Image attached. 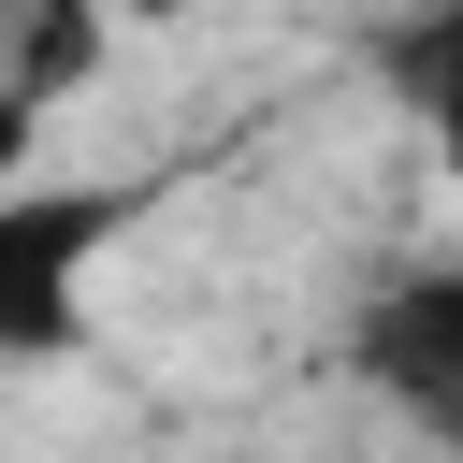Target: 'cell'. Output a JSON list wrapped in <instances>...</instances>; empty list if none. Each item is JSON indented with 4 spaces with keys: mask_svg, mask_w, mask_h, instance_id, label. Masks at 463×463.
I'll use <instances>...</instances> for the list:
<instances>
[{
    "mask_svg": "<svg viewBox=\"0 0 463 463\" xmlns=\"http://www.w3.org/2000/svg\"><path fill=\"white\" fill-rule=\"evenodd\" d=\"M347 376L405 405V434H463V260H405L347 318Z\"/></svg>",
    "mask_w": 463,
    "mask_h": 463,
    "instance_id": "7a4b0ae2",
    "label": "cell"
},
{
    "mask_svg": "<svg viewBox=\"0 0 463 463\" xmlns=\"http://www.w3.org/2000/svg\"><path fill=\"white\" fill-rule=\"evenodd\" d=\"M130 217H145V188H116V174H72V188L0 174V362L87 347V260H101Z\"/></svg>",
    "mask_w": 463,
    "mask_h": 463,
    "instance_id": "6da1fadb",
    "label": "cell"
},
{
    "mask_svg": "<svg viewBox=\"0 0 463 463\" xmlns=\"http://www.w3.org/2000/svg\"><path fill=\"white\" fill-rule=\"evenodd\" d=\"M87 14H188V0H87Z\"/></svg>",
    "mask_w": 463,
    "mask_h": 463,
    "instance_id": "3957f363",
    "label": "cell"
}]
</instances>
